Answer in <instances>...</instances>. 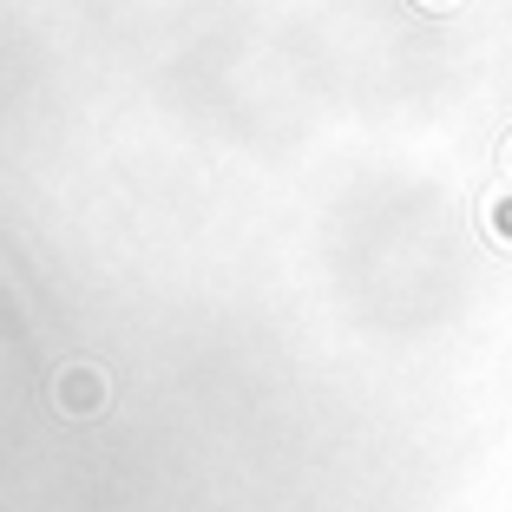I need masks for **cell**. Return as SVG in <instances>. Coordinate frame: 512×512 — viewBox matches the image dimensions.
Instances as JSON below:
<instances>
[{
	"label": "cell",
	"instance_id": "cell-1",
	"mask_svg": "<svg viewBox=\"0 0 512 512\" xmlns=\"http://www.w3.org/2000/svg\"><path fill=\"white\" fill-rule=\"evenodd\" d=\"M53 407L73 414V421H92V414H106V375L92 362H66L53 375Z\"/></svg>",
	"mask_w": 512,
	"mask_h": 512
}]
</instances>
